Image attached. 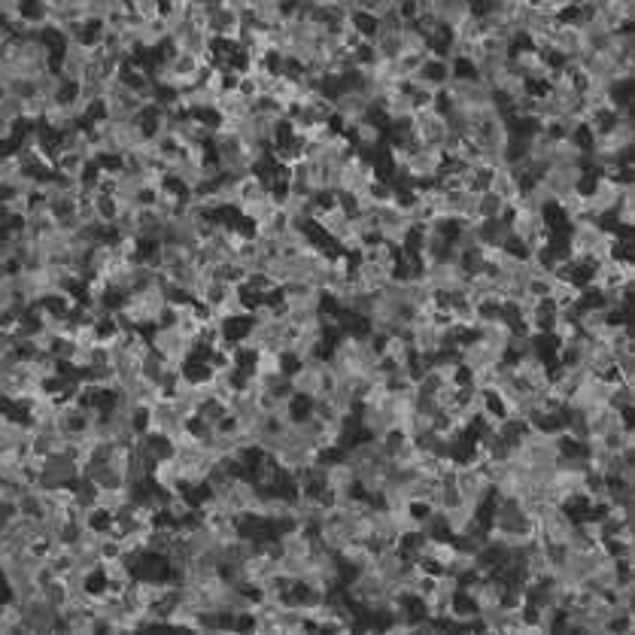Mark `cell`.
I'll return each instance as SVG.
<instances>
[{
    "mask_svg": "<svg viewBox=\"0 0 635 635\" xmlns=\"http://www.w3.org/2000/svg\"><path fill=\"white\" fill-rule=\"evenodd\" d=\"M55 158V174L64 180H83L89 174V162L76 152H52Z\"/></svg>",
    "mask_w": 635,
    "mask_h": 635,
    "instance_id": "obj_11",
    "label": "cell"
},
{
    "mask_svg": "<svg viewBox=\"0 0 635 635\" xmlns=\"http://www.w3.org/2000/svg\"><path fill=\"white\" fill-rule=\"evenodd\" d=\"M553 207H557V210L563 213V219H566L569 225L578 222V219H584V216H590V210H587V192H584V189H575V192L557 198V201H553Z\"/></svg>",
    "mask_w": 635,
    "mask_h": 635,
    "instance_id": "obj_12",
    "label": "cell"
},
{
    "mask_svg": "<svg viewBox=\"0 0 635 635\" xmlns=\"http://www.w3.org/2000/svg\"><path fill=\"white\" fill-rule=\"evenodd\" d=\"M572 7H575V0H544V4H541V10H544V13L557 16V19H563Z\"/></svg>",
    "mask_w": 635,
    "mask_h": 635,
    "instance_id": "obj_15",
    "label": "cell"
},
{
    "mask_svg": "<svg viewBox=\"0 0 635 635\" xmlns=\"http://www.w3.org/2000/svg\"><path fill=\"white\" fill-rule=\"evenodd\" d=\"M408 128H411V134H414L423 146H441L444 137H447V122H444L441 104L414 110V116L408 119Z\"/></svg>",
    "mask_w": 635,
    "mask_h": 635,
    "instance_id": "obj_6",
    "label": "cell"
},
{
    "mask_svg": "<svg viewBox=\"0 0 635 635\" xmlns=\"http://www.w3.org/2000/svg\"><path fill=\"white\" fill-rule=\"evenodd\" d=\"M587 177H590L587 168H575V165H550L538 180L550 189L553 201H557V198H563V195H569V192H575V189H584Z\"/></svg>",
    "mask_w": 635,
    "mask_h": 635,
    "instance_id": "obj_8",
    "label": "cell"
},
{
    "mask_svg": "<svg viewBox=\"0 0 635 635\" xmlns=\"http://www.w3.org/2000/svg\"><path fill=\"white\" fill-rule=\"evenodd\" d=\"M487 189L493 192V195H499L508 207H514L520 198H523V180L508 168V165H502V168H493L490 171V183H487Z\"/></svg>",
    "mask_w": 635,
    "mask_h": 635,
    "instance_id": "obj_10",
    "label": "cell"
},
{
    "mask_svg": "<svg viewBox=\"0 0 635 635\" xmlns=\"http://www.w3.org/2000/svg\"><path fill=\"white\" fill-rule=\"evenodd\" d=\"M16 128H19L16 119H10V116L0 113V143H10V140L16 137Z\"/></svg>",
    "mask_w": 635,
    "mask_h": 635,
    "instance_id": "obj_16",
    "label": "cell"
},
{
    "mask_svg": "<svg viewBox=\"0 0 635 635\" xmlns=\"http://www.w3.org/2000/svg\"><path fill=\"white\" fill-rule=\"evenodd\" d=\"M250 110H253V101H247L234 86L222 89V92L216 95V104H213V116H216L219 122H241Z\"/></svg>",
    "mask_w": 635,
    "mask_h": 635,
    "instance_id": "obj_9",
    "label": "cell"
},
{
    "mask_svg": "<svg viewBox=\"0 0 635 635\" xmlns=\"http://www.w3.org/2000/svg\"><path fill=\"white\" fill-rule=\"evenodd\" d=\"M149 347H152L155 353H162L168 362L183 365V368H186V365L195 359V353L201 350V344H198L195 338L183 335L177 326H152V332H149Z\"/></svg>",
    "mask_w": 635,
    "mask_h": 635,
    "instance_id": "obj_2",
    "label": "cell"
},
{
    "mask_svg": "<svg viewBox=\"0 0 635 635\" xmlns=\"http://www.w3.org/2000/svg\"><path fill=\"white\" fill-rule=\"evenodd\" d=\"M0 535H4V541L16 550H43V544H46L43 520L22 514V511L7 526H0Z\"/></svg>",
    "mask_w": 635,
    "mask_h": 635,
    "instance_id": "obj_5",
    "label": "cell"
},
{
    "mask_svg": "<svg viewBox=\"0 0 635 635\" xmlns=\"http://www.w3.org/2000/svg\"><path fill=\"white\" fill-rule=\"evenodd\" d=\"M207 31L213 40H222V43H237L241 40V31H244V13L231 7V4H216L210 19H207Z\"/></svg>",
    "mask_w": 635,
    "mask_h": 635,
    "instance_id": "obj_7",
    "label": "cell"
},
{
    "mask_svg": "<svg viewBox=\"0 0 635 635\" xmlns=\"http://www.w3.org/2000/svg\"><path fill=\"white\" fill-rule=\"evenodd\" d=\"M508 213H511V207L490 189H484L478 195V219H508Z\"/></svg>",
    "mask_w": 635,
    "mask_h": 635,
    "instance_id": "obj_13",
    "label": "cell"
},
{
    "mask_svg": "<svg viewBox=\"0 0 635 635\" xmlns=\"http://www.w3.org/2000/svg\"><path fill=\"white\" fill-rule=\"evenodd\" d=\"M76 478H79V462H76V453H70V450H55V453L43 456L40 468L34 474V481L46 490L70 487Z\"/></svg>",
    "mask_w": 635,
    "mask_h": 635,
    "instance_id": "obj_4",
    "label": "cell"
},
{
    "mask_svg": "<svg viewBox=\"0 0 635 635\" xmlns=\"http://www.w3.org/2000/svg\"><path fill=\"white\" fill-rule=\"evenodd\" d=\"M493 101H496V95H493L474 73L453 76L450 83L441 89V104H444V107L481 110V107H487V104H493Z\"/></svg>",
    "mask_w": 635,
    "mask_h": 635,
    "instance_id": "obj_1",
    "label": "cell"
},
{
    "mask_svg": "<svg viewBox=\"0 0 635 635\" xmlns=\"http://www.w3.org/2000/svg\"><path fill=\"white\" fill-rule=\"evenodd\" d=\"M611 219L617 222V228H632L635 225V192H623Z\"/></svg>",
    "mask_w": 635,
    "mask_h": 635,
    "instance_id": "obj_14",
    "label": "cell"
},
{
    "mask_svg": "<svg viewBox=\"0 0 635 635\" xmlns=\"http://www.w3.org/2000/svg\"><path fill=\"white\" fill-rule=\"evenodd\" d=\"M587 192V210L593 219H608L620 201L623 192H635V183L632 180H614V177H605V174H596L590 189Z\"/></svg>",
    "mask_w": 635,
    "mask_h": 635,
    "instance_id": "obj_3",
    "label": "cell"
}]
</instances>
